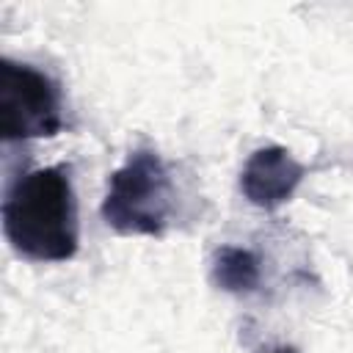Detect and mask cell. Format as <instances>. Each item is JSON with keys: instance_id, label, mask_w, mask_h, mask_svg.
<instances>
[{"instance_id": "6da1fadb", "label": "cell", "mask_w": 353, "mask_h": 353, "mask_svg": "<svg viewBox=\"0 0 353 353\" xmlns=\"http://www.w3.org/2000/svg\"><path fill=\"white\" fill-rule=\"evenodd\" d=\"M3 232L28 259H72L80 237L69 171L63 165H47L17 176L3 199Z\"/></svg>"}, {"instance_id": "7a4b0ae2", "label": "cell", "mask_w": 353, "mask_h": 353, "mask_svg": "<svg viewBox=\"0 0 353 353\" xmlns=\"http://www.w3.org/2000/svg\"><path fill=\"white\" fill-rule=\"evenodd\" d=\"M174 185L165 163L152 149H138L110 174L102 218L119 234H163L171 215Z\"/></svg>"}, {"instance_id": "3957f363", "label": "cell", "mask_w": 353, "mask_h": 353, "mask_svg": "<svg viewBox=\"0 0 353 353\" xmlns=\"http://www.w3.org/2000/svg\"><path fill=\"white\" fill-rule=\"evenodd\" d=\"M63 127L58 83L30 63L0 61V132L6 141L50 138Z\"/></svg>"}, {"instance_id": "277c9868", "label": "cell", "mask_w": 353, "mask_h": 353, "mask_svg": "<svg viewBox=\"0 0 353 353\" xmlns=\"http://www.w3.org/2000/svg\"><path fill=\"white\" fill-rule=\"evenodd\" d=\"M303 174L306 168L292 157L290 149L262 146L245 160L240 171V190L251 204L262 210H273L292 199Z\"/></svg>"}, {"instance_id": "5b68a950", "label": "cell", "mask_w": 353, "mask_h": 353, "mask_svg": "<svg viewBox=\"0 0 353 353\" xmlns=\"http://www.w3.org/2000/svg\"><path fill=\"white\" fill-rule=\"evenodd\" d=\"M210 276L215 287L226 292H251L259 284V259L254 251L240 248V245H221L212 254Z\"/></svg>"}, {"instance_id": "8992f818", "label": "cell", "mask_w": 353, "mask_h": 353, "mask_svg": "<svg viewBox=\"0 0 353 353\" xmlns=\"http://www.w3.org/2000/svg\"><path fill=\"white\" fill-rule=\"evenodd\" d=\"M262 353H298V347H292V345H279V347H270V350H262Z\"/></svg>"}]
</instances>
